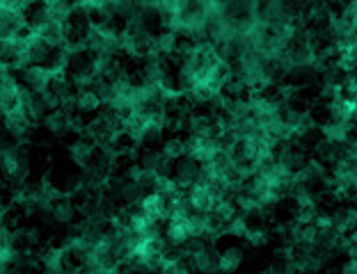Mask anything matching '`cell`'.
Returning a JSON list of instances; mask_svg holds the SVG:
<instances>
[{
  "mask_svg": "<svg viewBox=\"0 0 357 274\" xmlns=\"http://www.w3.org/2000/svg\"><path fill=\"white\" fill-rule=\"evenodd\" d=\"M199 169H202V162L192 155H183L174 162V171H172V178L181 190L195 188V181L199 176Z\"/></svg>",
  "mask_w": 357,
  "mask_h": 274,
  "instance_id": "cell-1",
  "label": "cell"
},
{
  "mask_svg": "<svg viewBox=\"0 0 357 274\" xmlns=\"http://www.w3.org/2000/svg\"><path fill=\"white\" fill-rule=\"evenodd\" d=\"M183 263L197 274H220L222 272L220 270V247L218 245H209L202 253L192 256L190 260H183Z\"/></svg>",
  "mask_w": 357,
  "mask_h": 274,
  "instance_id": "cell-2",
  "label": "cell"
},
{
  "mask_svg": "<svg viewBox=\"0 0 357 274\" xmlns=\"http://www.w3.org/2000/svg\"><path fill=\"white\" fill-rule=\"evenodd\" d=\"M140 210H142V215H147L149 219H158V222H163V219L170 217L172 203L163 195H158V192H149V195L142 199Z\"/></svg>",
  "mask_w": 357,
  "mask_h": 274,
  "instance_id": "cell-3",
  "label": "cell"
},
{
  "mask_svg": "<svg viewBox=\"0 0 357 274\" xmlns=\"http://www.w3.org/2000/svg\"><path fill=\"white\" fill-rule=\"evenodd\" d=\"M245 263V249L240 245H224L220 247V270L222 274H236Z\"/></svg>",
  "mask_w": 357,
  "mask_h": 274,
  "instance_id": "cell-4",
  "label": "cell"
},
{
  "mask_svg": "<svg viewBox=\"0 0 357 274\" xmlns=\"http://www.w3.org/2000/svg\"><path fill=\"white\" fill-rule=\"evenodd\" d=\"M19 75H21V82H23L27 89H32V92H44L53 80L51 68L46 66H27L25 71H21Z\"/></svg>",
  "mask_w": 357,
  "mask_h": 274,
  "instance_id": "cell-5",
  "label": "cell"
},
{
  "mask_svg": "<svg viewBox=\"0 0 357 274\" xmlns=\"http://www.w3.org/2000/svg\"><path fill=\"white\" fill-rule=\"evenodd\" d=\"M332 219H334V226L339 233H350L357 229V206L353 203H346V206H339V208H334L332 212Z\"/></svg>",
  "mask_w": 357,
  "mask_h": 274,
  "instance_id": "cell-6",
  "label": "cell"
},
{
  "mask_svg": "<svg viewBox=\"0 0 357 274\" xmlns=\"http://www.w3.org/2000/svg\"><path fill=\"white\" fill-rule=\"evenodd\" d=\"M53 217H55V222L62 224V226L73 224V219L78 217V203H76V199L73 197L58 199L53 206Z\"/></svg>",
  "mask_w": 357,
  "mask_h": 274,
  "instance_id": "cell-7",
  "label": "cell"
},
{
  "mask_svg": "<svg viewBox=\"0 0 357 274\" xmlns=\"http://www.w3.org/2000/svg\"><path fill=\"white\" fill-rule=\"evenodd\" d=\"M67 155H69V160H71L73 164H78V167L82 169L96 155V147L94 144L82 142V140H73L67 147Z\"/></svg>",
  "mask_w": 357,
  "mask_h": 274,
  "instance_id": "cell-8",
  "label": "cell"
},
{
  "mask_svg": "<svg viewBox=\"0 0 357 274\" xmlns=\"http://www.w3.org/2000/svg\"><path fill=\"white\" fill-rule=\"evenodd\" d=\"M149 192L142 188V183L140 181H124L122 185V192H119V201L124 206H140L142 203V199L147 197Z\"/></svg>",
  "mask_w": 357,
  "mask_h": 274,
  "instance_id": "cell-9",
  "label": "cell"
},
{
  "mask_svg": "<svg viewBox=\"0 0 357 274\" xmlns=\"http://www.w3.org/2000/svg\"><path fill=\"white\" fill-rule=\"evenodd\" d=\"M323 137L330 142V144H343V142H350V133H353V126L350 123H334L330 121L327 126H323Z\"/></svg>",
  "mask_w": 357,
  "mask_h": 274,
  "instance_id": "cell-10",
  "label": "cell"
},
{
  "mask_svg": "<svg viewBox=\"0 0 357 274\" xmlns=\"http://www.w3.org/2000/svg\"><path fill=\"white\" fill-rule=\"evenodd\" d=\"M103 105L101 99L96 96V92L92 89H82V92L76 94V108H78V114H94L99 112V108Z\"/></svg>",
  "mask_w": 357,
  "mask_h": 274,
  "instance_id": "cell-11",
  "label": "cell"
},
{
  "mask_svg": "<svg viewBox=\"0 0 357 274\" xmlns=\"http://www.w3.org/2000/svg\"><path fill=\"white\" fill-rule=\"evenodd\" d=\"M188 238H190V233L185 229V224H174V222L165 224V240L170 242V247L181 249V247L188 242Z\"/></svg>",
  "mask_w": 357,
  "mask_h": 274,
  "instance_id": "cell-12",
  "label": "cell"
},
{
  "mask_svg": "<svg viewBox=\"0 0 357 274\" xmlns=\"http://www.w3.org/2000/svg\"><path fill=\"white\" fill-rule=\"evenodd\" d=\"M163 155L168 158V160L172 162H176L178 158H183L185 155V147H183V137H178V135H172V137H165V142H163Z\"/></svg>",
  "mask_w": 357,
  "mask_h": 274,
  "instance_id": "cell-13",
  "label": "cell"
},
{
  "mask_svg": "<svg viewBox=\"0 0 357 274\" xmlns=\"http://www.w3.org/2000/svg\"><path fill=\"white\" fill-rule=\"evenodd\" d=\"M165 160V155H163V151L161 149H142V153H140V167L144 171H158V167L163 164Z\"/></svg>",
  "mask_w": 357,
  "mask_h": 274,
  "instance_id": "cell-14",
  "label": "cell"
},
{
  "mask_svg": "<svg viewBox=\"0 0 357 274\" xmlns=\"http://www.w3.org/2000/svg\"><path fill=\"white\" fill-rule=\"evenodd\" d=\"M245 245L252 247V249L261 251L264 247L270 245V242H268V231H264V229H250V233H247V238H245Z\"/></svg>",
  "mask_w": 357,
  "mask_h": 274,
  "instance_id": "cell-15",
  "label": "cell"
},
{
  "mask_svg": "<svg viewBox=\"0 0 357 274\" xmlns=\"http://www.w3.org/2000/svg\"><path fill=\"white\" fill-rule=\"evenodd\" d=\"M336 274H357V263L355 260L346 258L339 267H336Z\"/></svg>",
  "mask_w": 357,
  "mask_h": 274,
  "instance_id": "cell-16",
  "label": "cell"
}]
</instances>
